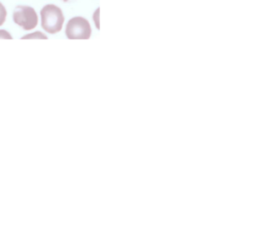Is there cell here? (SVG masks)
<instances>
[{
	"mask_svg": "<svg viewBox=\"0 0 258 230\" xmlns=\"http://www.w3.org/2000/svg\"><path fill=\"white\" fill-rule=\"evenodd\" d=\"M41 26L48 33H56L61 30L64 17L59 7L52 4L45 5L41 11Z\"/></svg>",
	"mask_w": 258,
	"mask_h": 230,
	"instance_id": "cell-1",
	"label": "cell"
},
{
	"mask_svg": "<svg viewBox=\"0 0 258 230\" xmlns=\"http://www.w3.org/2000/svg\"><path fill=\"white\" fill-rule=\"evenodd\" d=\"M66 35L69 39H89L91 36L89 21L81 16L71 18L66 26Z\"/></svg>",
	"mask_w": 258,
	"mask_h": 230,
	"instance_id": "cell-2",
	"label": "cell"
},
{
	"mask_svg": "<svg viewBox=\"0 0 258 230\" xmlns=\"http://www.w3.org/2000/svg\"><path fill=\"white\" fill-rule=\"evenodd\" d=\"M13 20L24 30H31L37 25L38 18L32 7L19 5L14 9Z\"/></svg>",
	"mask_w": 258,
	"mask_h": 230,
	"instance_id": "cell-3",
	"label": "cell"
},
{
	"mask_svg": "<svg viewBox=\"0 0 258 230\" xmlns=\"http://www.w3.org/2000/svg\"><path fill=\"white\" fill-rule=\"evenodd\" d=\"M6 15H7L6 9H5V7L3 6V4L0 2V25H2V24L5 22Z\"/></svg>",
	"mask_w": 258,
	"mask_h": 230,
	"instance_id": "cell-4",
	"label": "cell"
},
{
	"mask_svg": "<svg viewBox=\"0 0 258 230\" xmlns=\"http://www.w3.org/2000/svg\"><path fill=\"white\" fill-rule=\"evenodd\" d=\"M32 37H39V38H43V39H47V36L42 34L41 32H36V33H32V34H27L24 35L22 37V39H26V38H32Z\"/></svg>",
	"mask_w": 258,
	"mask_h": 230,
	"instance_id": "cell-5",
	"label": "cell"
},
{
	"mask_svg": "<svg viewBox=\"0 0 258 230\" xmlns=\"http://www.w3.org/2000/svg\"><path fill=\"white\" fill-rule=\"evenodd\" d=\"M0 38H4V39H12V36L10 35V33L6 30H0Z\"/></svg>",
	"mask_w": 258,
	"mask_h": 230,
	"instance_id": "cell-6",
	"label": "cell"
},
{
	"mask_svg": "<svg viewBox=\"0 0 258 230\" xmlns=\"http://www.w3.org/2000/svg\"><path fill=\"white\" fill-rule=\"evenodd\" d=\"M62 1H64V2H67V1H69V0H62Z\"/></svg>",
	"mask_w": 258,
	"mask_h": 230,
	"instance_id": "cell-7",
	"label": "cell"
}]
</instances>
